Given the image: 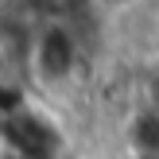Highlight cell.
<instances>
[{
    "instance_id": "cell-3",
    "label": "cell",
    "mask_w": 159,
    "mask_h": 159,
    "mask_svg": "<svg viewBox=\"0 0 159 159\" xmlns=\"http://www.w3.org/2000/svg\"><path fill=\"white\" fill-rule=\"evenodd\" d=\"M128 140L140 155H159V109H140L132 116Z\"/></svg>"
},
{
    "instance_id": "cell-4",
    "label": "cell",
    "mask_w": 159,
    "mask_h": 159,
    "mask_svg": "<svg viewBox=\"0 0 159 159\" xmlns=\"http://www.w3.org/2000/svg\"><path fill=\"white\" fill-rule=\"evenodd\" d=\"M78 4H82V0H39V8H43L47 16H70Z\"/></svg>"
},
{
    "instance_id": "cell-1",
    "label": "cell",
    "mask_w": 159,
    "mask_h": 159,
    "mask_svg": "<svg viewBox=\"0 0 159 159\" xmlns=\"http://www.w3.org/2000/svg\"><path fill=\"white\" fill-rule=\"evenodd\" d=\"M4 140L20 159H62V132L31 105H12L4 113Z\"/></svg>"
},
{
    "instance_id": "cell-5",
    "label": "cell",
    "mask_w": 159,
    "mask_h": 159,
    "mask_svg": "<svg viewBox=\"0 0 159 159\" xmlns=\"http://www.w3.org/2000/svg\"><path fill=\"white\" fill-rule=\"evenodd\" d=\"M136 159H159V155H136Z\"/></svg>"
},
{
    "instance_id": "cell-2",
    "label": "cell",
    "mask_w": 159,
    "mask_h": 159,
    "mask_svg": "<svg viewBox=\"0 0 159 159\" xmlns=\"http://www.w3.org/2000/svg\"><path fill=\"white\" fill-rule=\"evenodd\" d=\"M78 62V47H74V35H70L62 23L47 27L35 43V70L47 78V82H62V78L74 70Z\"/></svg>"
}]
</instances>
